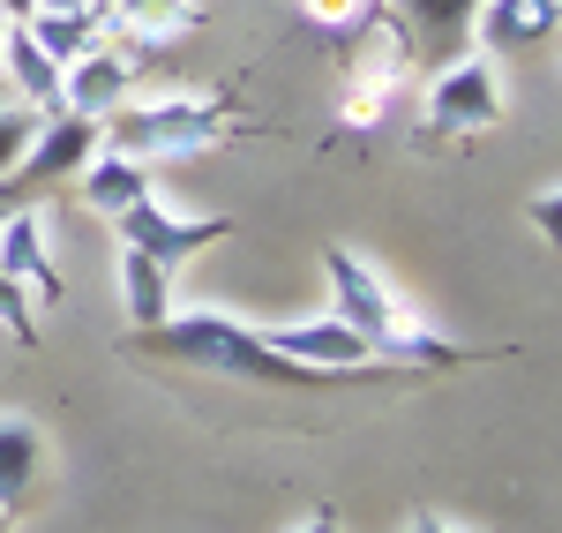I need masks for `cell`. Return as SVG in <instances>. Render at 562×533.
<instances>
[{
    "label": "cell",
    "mask_w": 562,
    "mask_h": 533,
    "mask_svg": "<svg viewBox=\"0 0 562 533\" xmlns=\"http://www.w3.org/2000/svg\"><path fill=\"white\" fill-rule=\"evenodd\" d=\"M301 8H307V23H323V31H360L375 15L368 0H301Z\"/></svg>",
    "instance_id": "obj_21"
},
{
    "label": "cell",
    "mask_w": 562,
    "mask_h": 533,
    "mask_svg": "<svg viewBox=\"0 0 562 533\" xmlns=\"http://www.w3.org/2000/svg\"><path fill=\"white\" fill-rule=\"evenodd\" d=\"M555 23H562L555 0H487L473 38H480V53H540L555 38Z\"/></svg>",
    "instance_id": "obj_14"
},
{
    "label": "cell",
    "mask_w": 562,
    "mask_h": 533,
    "mask_svg": "<svg viewBox=\"0 0 562 533\" xmlns=\"http://www.w3.org/2000/svg\"><path fill=\"white\" fill-rule=\"evenodd\" d=\"M38 106H0V174H15V158L31 151V135H38Z\"/></svg>",
    "instance_id": "obj_20"
},
{
    "label": "cell",
    "mask_w": 562,
    "mask_h": 533,
    "mask_svg": "<svg viewBox=\"0 0 562 533\" xmlns=\"http://www.w3.org/2000/svg\"><path fill=\"white\" fill-rule=\"evenodd\" d=\"M293 533H338V511H307V519H301Z\"/></svg>",
    "instance_id": "obj_25"
},
{
    "label": "cell",
    "mask_w": 562,
    "mask_h": 533,
    "mask_svg": "<svg viewBox=\"0 0 562 533\" xmlns=\"http://www.w3.org/2000/svg\"><path fill=\"white\" fill-rule=\"evenodd\" d=\"M38 8H83V0H38Z\"/></svg>",
    "instance_id": "obj_26"
},
{
    "label": "cell",
    "mask_w": 562,
    "mask_h": 533,
    "mask_svg": "<svg viewBox=\"0 0 562 533\" xmlns=\"http://www.w3.org/2000/svg\"><path fill=\"white\" fill-rule=\"evenodd\" d=\"M368 8H383V0H368Z\"/></svg>",
    "instance_id": "obj_29"
},
{
    "label": "cell",
    "mask_w": 562,
    "mask_h": 533,
    "mask_svg": "<svg viewBox=\"0 0 562 533\" xmlns=\"http://www.w3.org/2000/svg\"><path fill=\"white\" fill-rule=\"evenodd\" d=\"M525 219L540 225V241H555V225H562V196H555V188H540V196L525 203Z\"/></svg>",
    "instance_id": "obj_22"
},
{
    "label": "cell",
    "mask_w": 562,
    "mask_h": 533,
    "mask_svg": "<svg viewBox=\"0 0 562 533\" xmlns=\"http://www.w3.org/2000/svg\"><path fill=\"white\" fill-rule=\"evenodd\" d=\"M113 233H121V248H143L150 264L180 270V264H195L211 241H225V233H233V219H188V211H166V203L150 196V203L121 211V219H113Z\"/></svg>",
    "instance_id": "obj_7"
},
{
    "label": "cell",
    "mask_w": 562,
    "mask_h": 533,
    "mask_svg": "<svg viewBox=\"0 0 562 533\" xmlns=\"http://www.w3.org/2000/svg\"><path fill=\"white\" fill-rule=\"evenodd\" d=\"M0 68H8V84L23 90V106H38V113H60V60H45L38 38H31L23 23H8Z\"/></svg>",
    "instance_id": "obj_18"
},
{
    "label": "cell",
    "mask_w": 562,
    "mask_h": 533,
    "mask_svg": "<svg viewBox=\"0 0 562 533\" xmlns=\"http://www.w3.org/2000/svg\"><path fill=\"white\" fill-rule=\"evenodd\" d=\"M285 360H307V368H375L368 338L338 323V315H315V323H285V331H262Z\"/></svg>",
    "instance_id": "obj_13"
},
{
    "label": "cell",
    "mask_w": 562,
    "mask_h": 533,
    "mask_svg": "<svg viewBox=\"0 0 562 533\" xmlns=\"http://www.w3.org/2000/svg\"><path fill=\"white\" fill-rule=\"evenodd\" d=\"M0 533H8V511H0Z\"/></svg>",
    "instance_id": "obj_28"
},
{
    "label": "cell",
    "mask_w": 562,
    "mask_h": 533,
    "mask_svg": "<svg viewBox=\"0 0 562 533\" xmlns=\"http://www.w3.org/2000/svg\"><path fill=\"white\" fill-rule=\"evenodd\" d=\"M0 270L31 293V309H53V301H68V278H60V264L45 256V219L23 203V211H8L0 219Z\"/></svg>",
    "instance_id": "obj_9"
},
{
    "label": "cell",
    "mask_w": 562,
    "mask_h": 533,
    "mask_svg": "<svg viewBox=\"0 0 562 533\" xmlns=\"http://www.w3.org/2000/svg\"><path fill=\"white\" fill-rule=\"evenodd\" d=\"M487 0H383L375 15H383L390 31H397V45H405V60L413 68H450L458 53H473V23Z\"/></svg>",
    "instance_id": "obj_5"
},
{
    "label": "cell",
    "mask_w": 562,
    "mask_h": 533,
    "mask_svg": "<svg viewBox=\"0 0 562 533\" xmlns=\"http://www.w3.org/2000/svg\"><path fill=\"white\" fill-rule=\"evenodd\" d=\"M323 278H330V315L352 323V331L368 338V354H375V360H397V368H465V360H473L458 338L428 331L420 309H413V301H405L368 256H352L346 241L323 248Z\"/></svg>",
    "instance_id": "obj_2"
},
{
    "label": "cell",
    "mask_w": 562,
    "mask_h": 533,
    "mask_svg": "<svg viewBox=\"0 0 562 533\" xmlns=\"http://www.w3.org/2000/svg\"><path fill=\"white\" fill-rule=\"evenodd\" d=\"M0 45H8V23H0Z\"/></svg>",
    "instance_id": "obj_27"
},
{
    "label": "cell",
    "mask_w": 562,
    "mask_h": 533,
    "mask_svg": "<svg viewBox=\"0 0 562 533\" xmlns=\"http://www.w3.org/2000/svg\"><path fill=\"white\" fill-rule=\"evenodd\" d=\"M0 331L15 338V346H38V309H31V293L0 270Z\"/></svg>",
    "instance_id": "obj_19"
},
{
    "label": "cell",
    "mask_w": 562,
    "mask_h": 533,
    "mask_svg": "<svg viewBox=\"0 0 562 533\" xmlns=\"http://www.w3.org/2000/svg\"><path fill=\"white\" fill-rule=\"evenodd\" d=\"M90 158H98V121H83V113H45L38 135H31V151L15 158V174H8V180L38 203L53 180H76Z\"/></svg>",
    "instance_id": "obj_8"
},
{
    "label": "cell",
    "mask_w": 562,
    "mask_h": 533,
    "mask_svg": "<svg viewBox=\"0 0 562 533\" xmlns=\"http://www.w3.org/2000/svg\"><path fill=\"white\" fill-rule=\"evenodd\" d=\"M76 196H83L98 219H121V211H135V203H150V196H158V180H150V166H143V158L105 151V143H98V158L76 174Z\"/></svg>",
    "instance_id": "obj_12"
},
{
    "label": "cell",
    "mask_w": 562,
    "mask_h": 533,
    "mask_svg": "<svg viewBox=\"0 0 562 533\" xmlns=\"http://www.w3.org/2000/svg\"><path fill=\"white\" fill-rule=\"evenodd\" d=\"M128 84H135V60L121 45H90L83 60L60 68V113H83V121H105L113 106H128Z\"/></svg>",
    "instance_id": "obj_10"
},
{
    "label": "cell",
    "mask_w": 562,
    "mask_h": 533,
    "mask_svg": "<svg viewBox=\"0 0 562 533\" xmlns=\"http://www.w3.org/2000/svg\"><path fill=\"white\" fill-rule=\"evenodd\" d=\"M31 38H38L45 60H83L90 45H105V0H83V8H38L31 23H23Z\"/></svg>",
    "instance_id": "obj_16"
},
{
    "label": "cell",
    "mask_w": 562,
    "mask_h": 533,
    "mask_svg": "<svg viewBox=\"0 0 562 533\" xmlns=\"http://www.w3.org/2000/svg\"><path fill=\"white\" fill-rule=\"evenodd\" d=\"M45 481V429L31 413H0V511L15 519Z\"/></svg>",
    "instance_id": "obj_15"
},
{
    "label": "cell",
    "mask_w": 562,
    "mask_h": 533,
    "mask_svg": "<svg viewBox=\"0 0 562 533\" xmlns=\"http://www.w3.org/2000/svg\"><path fill=\"white\" fill-rule=\"evenodd\" d=\"M233 135L225 106L217 98H150V106H113L98 121V143L105 151H128V158H203Z\"/></svg>",
    "instance_id": "obj_3"
},
{
    "label": "cell",
    "mask_w": 562,
    "mask_h": 533,
    "mask_svg": "<svg viewBox=\"0 0 562 533\" xmlns=\"http://www.w3.org/2000/svg\"><path fill=\"white\" fill-rule=\"evenodd\" d=\"M405 533H480V526H450L442 511H413V526H405Z\"/></svg>",
    "instance_id": "obj_23"
},
{
    "label": "cell",
    "mask_w": 562,
    "mask_h": 533,
    "mask_svg": "<svg viewBox=\"0 0 562 533\" xmlns=\"http://www.w3.org/2000/svg\"><path fill=\"white\" fill-rule=\"evenodd\" d=\"M503 121V76L487 53H458L428 76V135L435 143H473Z\"/></svg>",
    "instance_id": "obj_4"
},
{
    "label": "cell",
    "mask_w": 562,
    "mask_h": 533,
    "mask_svg": "<svg viewBox=\"0 0 562 533\" xmlns=\"http://www.w3.org/2000/svg\"><path fill=\"white\" fill-rule=\"evenodd\" d=\"M195 23H203V0H105V38L143 45V53L188 38Z\"/></svg>",
    "instance_id": "obj_11"
},
{
    "label": "cell",
    "mask_w": 562,
    "mask_h": 533,
    "mask_svg": "<svg viewBox=\"0 0 562 533\" xmlns=\"http://www.w3.org/2000/svg\"><path fill=\"white\" fill-rule=\"evenodd\" d=\"M121 301H128V323L135 331H158V323H166V315H173V270L166 264H150V256H143V248H121Z\"/></svg>",
    "instance_id": "obj_17"
},
{
    "label": "cell",
    "mask_w": 562,
    "mask_h": 533,
    "mask_svg": "<svg viewBox=\"0 0 562 533\" xmlns=\"http://www.w3.org/2000/svg\"><path fill=\"white\" fill-rule=\"evenodd\" d=\"M135 360H173V368H195V376H217V384H248V391H360V384H397L413 368L397 360H375V368H307V360H285L262 331L233 323L217 309H195V315H166L158 331H135L128 338Z\"/></svg>",
    "instance_id": "obj_1"
},
{
    "label": "cell",
    "mask_w": 562,
    "mask_h": 533,
    "mask_svg": "<svg viewBox=\"0 0 562 533\" xmlns=\"http://www.w3.org/2000/svg\"><path fill=\"white\" fill-rule=\"evenodd\" d=\"M38 15V0H0V23H31Z\"/></svg>",
    "instance_id": "obj_24"
},
{
    "label": "cell",
    "mask_w": 562,
    "mask_h": 533,
    "mask_svg": "<svg viewBox=\"0 0 562 533\" xmlns=\"http://www.w3.org/2000/svg\"><path fill=\"white\" fill-rule=\"evenodd\" d=\"M375 31H383V38L368 45V53H352V60H346V98H338V129H375L390 106H397V90L413 84V60H405L397 31H390L383 15H375Z\"/></svg>",
    "instance_id": "obj_6"
}]
</instances>
